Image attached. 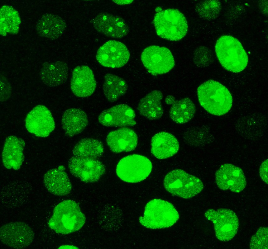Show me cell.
Listing matches in <instances>:
<instances>
[{
	"label": "cell",
	"instance_id": "obj_9",
	"mask_svg": "<svg viewBox=\"0 0 268 249\" xmlns=\"http://www.w3.org/2000/svg\"><path fill=\"white\" fill-rule=\"evenodd\" d=\"M141 58L145 68L153 75L166 73L175 65L171 52L165 47L155 45L148 47L143 51Z\"/></svg>",
	"mask_w": 268,
	"mask_h": 249
},
{
	"label": "cell",
	"instance_id": "obj_6",
	"mask_svg": "<svg viewBox=\"0 0 268 249\" xmlns=\"http://www.w3.org/2000/svg\"><path fill=\"white\" fill-rule=\"evenodd\" d=\"M164 185L165 189L172 195L185 199L195 196L203 187L200 179L180 169L168 173L164 178Z\"/></svg>",
	"mask_w": 268,
	"mask_h": 249
},
{
	"label": "cell",
	"instance_id": "obj_28",
	"mask_svg": "<svg viewBox=\"0 0 268 249\" xmlns=\"http://www.w3.org/2000/svg\"><path fill=\"white\" fill-rule=\"evenodd\" d=\"M195 107L189 98H184L176 101L172 105L169 112L170 116L175 122L184 124L190 121L194 117Z\"/></svg>",
	"mask_w": 268,
	"mask_h": 249
},
{
	"label": "cell",
	"instance_id": "obj_12",
	"mask_svg": "<svg viewBox=\"0 0 268 249\" xmlns=\"http://www.w3.org/2000/svg\"><path fill=\"white\" fill-rule=\"evenodd\" d=\"M129 52L123 43L116 40H109L98 49L96 55L98 61L102 65L112 68L121 67L128 62Z\"/></svg>",
	"mask_w": 268,
	"mask_h": 249
},
{
	"label": "cell",
	"instance_id": "obj_11",
	"mask_svg": "<svg viewBox=\"0 0 268 249\" xmlns=\"http://www.w3.org/2000/svg\"><path fill=\"white\" fill-rule=\"evenodd\" d=\"M68 167L73 175L86 183L97 181L105 172L101 162L89 158L72 157L69 161Z\"/></svg>",
	"mask_w": 268,
	"mask_h": 249
},
{
	"label": "cell",
	"instance_id": "obj_17",
	"mask_svg": "<svg viewBox=\"0 0 268 249\" xmlns=\"http://www.w3.org/2000/svg\"><path fill=\"white\" fill-rule=\"evenodd\" d=\"M71 90L76 96L85 97L94 92L96 82L92 71L88 66H77L73 70L70 83Z\"/></svg>",
	"mask_w": 268,
	"mask_h": 249
},
{
	"label": "cell",
	"instance_id": "obj_8",
	"mask_svg": "<svg viewBox=\"0 0 268 249\" xmlns=\"http://www.w3.org/2000/svg\"><path fill=\"white\" fill-rule=\"evenodd\" d=\"M204 215L214 225L216 236L220 240L227 241L233 238L239 226V222L236 214L227 209L217 210L210 209L206 211Z\"/></svg>",
	"mask_w": 268,
	"mask_h": 249
},
{
	"label": "cell",
	"instance_id": "obj_23",
	"mask_svg": "<svg viewBox=\"0 0 268 249\" xmlns=\"http://www.w3.org/2000/svg\"><path fill=\"white\" fill-rule=\"evenodd\" d=\"M179 144L172 134L165 132L155 134L151 142V152L156 158L164 159L170 157L178 151Z\"/></svg>",
	"mask_w": 268,
	"mask_h": 249
},
{
	"label": "cell",
	"instance_id": "obj_27",
	"mask_svg": "<svg viewBox=\"0 0 268 249\" xmlns=\"http://www.w3.org/2000/svg\"><path fill=\"white\" fill-rule=\"evenodd\" d=\"M127 89V84L122 78L111 74L105 76L103 90L106 98L109 101H116L126 93Z\"/></svg>",
	"mask_w": 268,
	"mask_h": 249
},
{
	"label": "cell",
	"instance_id": "obj_26",
	"mask_svg": "<svg viewBox=\"0 0 268 249\" xmlns=\"http://www.w3.org/2000/svg\"><path fill=\"white\" fill-rule=\"evenodd\" d=\"M0 15L1 35L17 34L21 23L18 12L11 6L4 5L0 8Z\"/></svg>",
	"mask_w": 268,
	"mask_h": 249
},
{
	"label": "cell",
	"instance_id": "obj_2",
	"mask_svg": "<svg viewBox=\"0 0 268 249\" xmlns=\"http://www.w3.org/2000/svg\"><path fill=\"white\" fill-rule=\"evenodd\" d=\"M85 220V216L78 204L74 200H68L55 207L48 224L56 233L68 234L80 229Z\"/></svg>",
	"mask_w": 268,
	"mask_h": 249
},
{
	"label": "cell",
	"instance_id": "obj_31",
	"mask_svg": "<svg viewBox=\"0 0 268 249\" xmlns=\"http://www.w3.org/2000/svg\"><path fill=\"white\" fill-rule=\"evenodd\" d=\"M220 6L217 1L204 2L200 5L198 10L201 15L206 18L215 17L220 11Z\"/></svg>",
	"mask_w": 268,
	"mask_h": 249
},
{
	"label": "cell",
	"instance_id": "obj_33",
	"mask_svg": "<svg viewBox=\"0 0 268 249\" xmlns=\"http://www.w3.org/2000/svg\"><path fill=\"white\" fill-rule=\"evenodd\" d=\"M259 173L261 179L268 184V160L262 163L260 169Z\"/></svg>",
	"mask_w": 268,
	"mask_h": 249
},
{
	"label": "cell",
	"instance_id": "obj_3",
	"mask_svg": "<svg viewBox=\"0 0 268 249\" xmlns=\"http://www.w3.org/2000/svg\"><path fill=\"white\" fill-rule=\"evenodd\" d=\"M217 58L226 70L237 73L243 70L248 62V56L239 40L230 35H223L217 40L215 46Z\"/></svg>",
	"mask_w": 268,
	"mask_h": 249
},
{
	"label": "cell",
	"instance_id": "obj_34",
	"mask_svg": "<svg viewBox=\"0 0 268 249\" xmlns=\"http://www.w3.org/2000/svg\"><path fill=\"white\" fill-rule=\"evenodd\" d=\"M175 98L171 95H168L165 99V102L166 104L169 105H172L175 101Z\"/></svg>",
	"mask_w": 268,
	"mask_h": 249
},
{
	"label": "cell",
	"instance_id": "obj_14",
	"mask_svg": "<svg viewBox=\"0 0 268 249\" xmlns=\"http://www.w3.org/2000/svg\"><path fill=\"white\" fill-rule=\"evenodd\" d=\"M91 23L98 32L107 36L121 38L128 32V27L121 17L106 12H100L92 19Z\"/></svg>",
	"mask_w": 268,
	"mask_h": 249
},
{
	"label": "cell",
	"instance_id": "obj_7",
	"mask_svg": "<svg viewBox=\"0 0 268 249\" xmlns=\"http://www.w3.org/2000/svg\"><path fill=\"white\" fill-rule=\"evenodd\" d=\"M152 168L151 163L146 157L133 154L120 160L117 167L116 173L124 181L136 183L145 179L151 172Z\"/></svg>",
	"mask_w": 268,
	"mask_h": 249
},
{
	"label": "cell",
	"instance_id": "obj_30",
	"mask_svg": "<svg viewBox=\"0 0 268 249\" xmlns=\"http://www.w3.org/2000/svg\"><path fill=\"white\" fill-rule=\"evenodd\" d=\"M268 228H260L252 237L250 243L251 249H268Z\"/></svg>",
	"mask_w": 268,
	"mask_h": 249
},
{
	"label": "cell",
	"instance_id": "obj_25",
	"mask_svg": "<svg viewBox=\"0 0 268 249\" xmlns=\"http://www.w3.org/2000/svg\"><path fill=\"white\" fill-rule=\"evenodd\" d=\"M163 98L162 92L159 90H154L142 98L137 107L139 113L150 120L160 119L163 114L161 101Z\"/></svg>",
	"mask_w": 268,
	"mask_h": 249
},
{
	"label": "cell",
	"instance_id": "obj_20",
	"mask_svg": "<svg viewBox=\"0 0 268 249\" xmlns=\"http://www.w3.org/2000/svg\"><path fill=\"white\" fill-rule=\"evenodd\" d=\"M106 141L110 149L116 153L133 150L136 146L137 137L128 128H123L110 132Z\"/></svg>",
	"mask_w": 268,
	"mask_h": 249
},
{
	"label": "cell",
	"instance_id": "obj_32",
	"mask_svg": "<svg viewBox=\"0 0 268 249\" xmlns=\"http://www.w3.org/2000/svg\"><path fill=\"white\" fill-rule=\"evenodd\" d=\"M1 78V97L0 101H6L10 97L11 93V87L9 82L4 78Z\"/></svg>",
	"mask_w": 268,
	"mask_h": 249
},
{
	"label": "cell",
	"instance_id": "obj_22",
	"mask_svg": "<svg viewBox=\"0 0 268 249\" xmlns=\"http://www.w3.org/2000/svg\"><path fill=\"white\" fill-rule=\"evenodd\" d=\"M68 72L67 65L64 61L46 62L42 64L39 75L45 84L55 87L62 85L66 81Z\"/></svg>",
	"mask_w": 268,
	"mask_h": 249
},
{
	"label": "cell",
	"instance_id": "obj_24",
	"mask_svg": "<svg viewBox=\"0 0 268 249\" xmlns=\"http://www.w3.org/2000/svg\"><path fill=\"white\" fill-rule=\"evenodd\" d=\"M62 128L66 134L70 136L77 135L86 127L88 119L85 112L79 108L66 110L62 117Z\"/></svg>",
	"mask_w": 268,
	"mask_h": 249
},
{
	"label": "cell",
	"instance_id": "obj_21",
	"mask_svg": "<svg viewBox=\"0 0 268 249\" xmlns=\"http://www.w3.org/2000/svg\"><path fill=\"white\" fill-rule=\"evenodd\" d=\"M66 28L65 21L59 15L53 13L43 15L36 26V30L40 35L51 40L60 37Z\"/></svg>",
	"mask_w": 268,
	"mask_h": 249
},
{
	"label": "cell",
	"instance_id": "obj_36",
	"mask_svg": "<svg viewBox=\"0 0 268 249\" xmlns=\"http://www.w3.org/2000/svg\"><path fill=\"white\" fill-rule=\"evenodd\" d=\"M78 248L76 247L70 245H63L60 246L58 248L60 249H76Z\"/></svg>",
	"mask_w": 268,
	"mask_h": 249
},
{
	"label": "cell",
	"instance_id": "obj_10",
	"mask_svg": "<svg viewBox=\"0 0 268 249\" xmlns=\"http://www.w3.org/2000/svg\"><path fill=\"white\" fill-rule=\"evenodd\" d=\"M34 233L31 228L21 221L11 222L2 225L0 229L2 242L13 248L22 249L32 242Z\"/></svg>",
	"mask_w": 268,
	"mask_h": 249
},
{
	"label": "cell",
	"instance_id": "obj_29",
	"mask_svg": "<svg viewBox=\"0 0 268 249\" xmlns=\"http://www.w3.org/2000/svg\"><path fill=\"white\" fill-rule=\"evenodd\" d=\"M103 152V146L100 141L93 138H85L75 145L72 153L74 156L97 159Z\"/></svg>",
	"mask_w": 268,
	"mask_h": 249
},
{
	"label": "cell",
	"instance_id": "obj_19",
	"mask_svg": "<svg viewBox=\"0 0 268 249\" xmlns=\"http://www.w3.org/2000/svg\"><path fill=\"white\" fill-rule=\"evenodd\" d=\"M65 167L60 166L57 168L48 170L44 175V183L48 190L58 196L69 194L72 185L66 173Z\"/></svg>",
	"mask_w": 268,
	"mask_h": 249
},
{
	"label": "cell",
	"instance_id": "obj_15",
	"mask_svg": "<svg viewBox=\"0 0 268 249\" xmlns=\"http://www.w3.org/2000/svg\"><path fill=\"white\" fill-rule=\"evenodd\" d=\"M215 180L222 190H230L234 192L242 191L246 185V178L242 169L231 164L222 165L217 171Z\"/></svg>",
	"mask_w": 268,
	"mask_h": 249
},
{
	"label": "cell",
	"instance_id": "obj_5",
	"mask_svg": "<svg viewBox=\"0 0 268 249\" xmlns=\"http://www.w3.org/2000/svg\"><path fill=\"white\" fill-rule=\"evenodd\" d=\"M179 218L178 213L171 203L154 199L146 204L144 214L139 217V222L146 228L160 229L172 226Z\"/></svg>",
	"mask_w": 268,
	"mask_h": 249
},
{
	"label": "cell",
	"instance_id": "obj_35",
	"mask_svg": "<svg viewBox=\"0 0 268 249\" xmlns=\"http://www.w3.org/2000/svg\"><path fill=\"white\" fill-rule=\"evenodd\" d=\"M115 3L119 5H125L129 4L132 3L133 1H121V0H114L113 1Z\"/></svg>",
	"mask_w": 268,
	"mask_h": 249
},
{
	"label": "cell",
	"instance_id": "obj_1",
	"mask_svg": "<svg viewBox=\"0 0 268 249\" xmlns=\"http://www.w3.org/2000/svg\"><path fill=\"white\" fill-rule=\"evenodd\" d=\"M197 95L202 107L214 115L226 114L232 105V97L229 90L213 80H209L200 85L197 89Z\"/></svg>",
	"mask_w": 268,
	"mask_h": 249
},
{
	"label": "cell",
	"instance_id": "obj_13",
	"mask_svg": "<svg viewBox=\"0 0 268 249\" xmlns=\"http://www.w3.org/2000/svg\"><path fill=\"white\" fill-rule=\"evenodd\" d=\"M25 126L30 133L41 137L48 136L55 127L50 112L42 105L36 106L28 113L25 119Z\"/></svg>",
	"mask_w": 268,
	"mask_h": 249
},
{
	"label": "cell",
	"instance_id": "obj_16",
	"mask_svg": "<svg viewBox=\"0 0 268 249\" xmlns=\"http://www.w3.org/2000/svg\"><path fill=\"white\" fill-rule=\"evenodd\" d=\"M135 111L132 108L126 104H121L102 111L98 120L104 126L123 127L135 125Z\"/></svg>",
	"mask_w": 268,
	"mask_h": 249
},
{
	"label": "cell",
	"instance_id": "obj_4",
	"mask_svg": "<svg viewBox=\"0 0 268 249\" xmlns=\"http://www.w3.org/2000/svg\"><path fill=\"white\" fill-rule=\"evenodd\" d=\"M153 23L157 34L160 37L171 41L181 39L187 33L188 26L184 16L178 10L156 9Z\"/></svg>",
	"mask_w": 268,
	"mask_h": 249
},
{
	"label": "cell",
	"instance_id": "obj_18",
	"mask_svg": "<svg viewBox=\"0 0 268 249\" xmlns=\"http://www.w3.org/2000/svg\"><path fill=\"white\" fill-rule=\"evenodd\" d=\"M24 141L21 138L11 135L5 140L2 153L4 167L8 169H19L24 159Z\"/></svg>",
	"mask_w": 268,
	"mask_h": 249
}]
</instances>
